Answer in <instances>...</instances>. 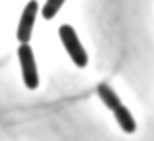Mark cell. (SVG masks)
I'll use <instances>...</instances> for the list:
<instances>
[{
	"instance_id": "obj_2",
	"label": "cell",
	"mask_w": 154,
	"mask_h": 141,
	"mask_svg": "<svg viewBox=\"0 0 154 141\" xmlns=\"http://www.w3.org/2000/svg\"><path fill=\"white\" fill-rule=\"evenodd\" d=\"M59 35H60V41H63L66 53L70 55V59L74 61V65L76 67H86L88 65V55H86V51H84L82 43H80L78 35H76L74 27L64 24V26L59 27Z\"/></svg>"
},
{
	"instance_id": "obj_4",
	"label": "cell",
	"mask_w": 154,
	"mask_h": 141,
	"mask_svg": "<svg viewBox=\"0 0 154 141\" xmlns=\"http://www.w3.org/2000/svg\"><path fill=\"white\" fill-rule=\"evenodd\" d=\"M37 0H29L23 8V14L22 20H20V26H18V39L20 43H29L31 39V31H33V24H35V16H37Z\"/></svg>"
},
{
	"instance_id": "obj_3",
	"label": "cell",
	"mask_w": 154,
	"mask_h": 141,
	"mask_svg": "<svg viewBox=\"0 0 154 141\" xmlns=\"http://www.w3.org/2000/svg\"><path fill=\"white\" fill-rule=\"evenodd\" d=\"M18 57H20V65H22V75H23V82L29 90H35L39 86V76H37V67H35V57L31 51L29 43H22L18 49Z\"/></svg>"
},
{
	"instance_id": "obj_5",
	"label": "cell",
	"mask_w": 154,
	"mask_h": 141,
	"mask_svg": "<svg viewBox=\"0 0 154 141\" xmlns=\"http://www.w3.org/2000/svg\"><path fill=\"white\" fill-rule=\"evenodd\" d=\"M63 4H64V0H47V2H45V6L41 8L43 18H45V20L55 18V16H57V12L60 10V6H63Z\"/></svg>"
},
{
	"instance_id": "obj_1",
	"label": "cell",
	"mask_w": 154,
	"mask_h": 141,
	"mask_svg": "<svg viewBox=\"0 0 154 141\" xmlns=\"http://www.w3.org/2000/svg\"><path fill=\"white\" fill-rule=\"evenodd\" d=\"M98 96L102 98V102L105 106L113 112V116H115L117 123L121 126V130H123L125 133H135L137 122L131 116V112L123 106V102H121V98L115 94V90H113L111 86H107V84H100L98 86Z\"/></svg>"
}]
</instances>
